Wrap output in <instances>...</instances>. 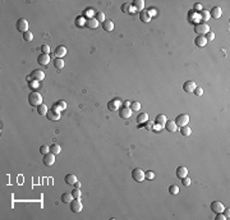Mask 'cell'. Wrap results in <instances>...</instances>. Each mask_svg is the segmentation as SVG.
Instances as JSON below:
<instances>
[{
	"instance_id": "49",
	"label": "cell",
	"mask_w": 230,
	"mask_h": 220,
	"mask_svg": "<svg viewBox=\"0 0 230 220\" xmlns=\"http://www.w3.org/2000/svg\"><path fill=\"white\" fill-rule=\"evenodd\" d=\"M182 183L184 184V186H189V184H190V179L188 178V175L184 177V178H182Z\"/></svg>"
},
{
	"instance_id": "19",
	"label": "cell",
	"mask_w": 230,
	"mask_h": 220,
	"mask_svg": "<svg viewBox=\"0 0 230 220\" xmlns=\"http://www.w3.org/2000/svg\"><path fill=\"white\" fill-rule=\"evenodd\" d=\"M86 26H87L88 28H91V30H95V28L99 27V22H97V19H96L95 17H92V18H87Z\"/></svg>"
},
{
	"instance_id": "23",
	"label": "cell",
	"mask_w": 230,
	"mask_h": 220,
	"mask_svg": "<svg viewBox=\"0 0 230 220\" xmlns=\"http://www.w3.org/2000/svg\"><path fill=\"white\" fill-rule=\"evenodd\" d=\"M166 115H164V114H158V115H156V118H155V123L156 124H160L161 127H165V123H166Z\"/></svg>"
},
{
	"instance_id": "6",
	"label": "cell",
	"mask_w": 230,
	"mask_h": 220,
	"mask_svg": "<svg viewBox=\"0 0 230 220\" xmlns=\"http://www.w3.org/2000/svg\"><path fill=\"white\" fill-rule=\"evenodd\" d=\"M83 209V203L81 202L79 198H73L72 202H70V210L73 212H81Z\"/></svg>"
},
{
	"instance_id": "34",
	"label": "cell",
	"mask_w": 230,
	"mask_h": 220,
	"mask_svg": "<svg viewBox=\"0 0 230 220\" xmlns=\"http://www.w3.org/2000/svg\"><path fill=\"white\" fill-rule=\"evenodd\" d=\"M87 19H85V17H77L76 19V24L78 26V27H83V26L86 24Z\"/></svg>"
},
{
	"instance_id": "26",
	"label": "cell",
	"mask_w": 230,
	"mask_h": 220,
	"mask_svg": "<svg viewBox=\"0 0 230 220\" xmlns=\"http://www.w3.org/2000/svg\"><path fill=\"white\" fill-rule=\"evenodd\" d=\"M73 200V196H72V192H64L61 195V201L64 203H70Z\"/></svg>"
},
{
	"instance_id": "3",
	"label": "cell",
	"mask_w": 230,
	"mask_h": 220,
	"mask_svg": "<svg viewBox=\"0 0 230 220\" xmlns=\"http://www.w3.org/2000/svg\"><path fill=\"white\" fill-rule=\"evenodd\" d=\"M132 178H133L135 182H138V183L143 182V180L146 179L145 171L142 170V169H139V168H135V169L132 170Z\"/></svg>"
},
{
	"instance_id": "27",
	"label": "cell",
	"mask_w": 230,
	"mask_h": 220,
	"mask_svg": "<svg viewBox=\"0 0 230 220\" xmlns=\"http://www.w3.org/2000/svg\"><path fill=\"white\" fill-rule=\"evenodd\" d=\"M53 63L56 69H63L64 68V59H61V58H55V59H53Z\"/></svg>"
},
{
	"instance_id": "39",
	"label": "cell",
	"mask_w": 230,
	"mask_h": 220,
	"mask_svg": "<svg viewBox=\"0 0 230 220\" xmlns=\"http://www.w3.org/2000/svg\"><path fill=\"white\" fill-rule=\"evenodd\" d=\"M72 196L73 198H81V196H82V192H81L79 188H74L72 191Z\"/></svg>"
},
{
	"instance_id": "14",
	"label": "cell",
	"mask_w": 230,
	"mask_h": 220,
	"mask_svg": "<svg viewBox=\"0 0 230 220\" xmlns=\"http://www.w3.org/2000/svg\"><path fill=\"white\" fill-rule=\"evenodd\" d=\"M51 58L49 54H41L40 56L37 58V63L40 64V65H47L49 63H50Z\"/></svg>"
},
{
	"instance_id": "50",
	"label": "cell",
	"mask_w": 230,
	"mask_h": 220,
	"mask_svg": "<svg viewBox=\"0 0 230 220\" xmlns=\"http://www.w3.org/2000/svg\"><path fill=\"white\" fill-rule=\"evenodd\" d=\"M216 220H226V218H225V215L222 214V212H219V214H216V218H215Z\"/></svg>"
},
{
	"instance_id": "8",
	"label": "cell",
	"mask_w": 230,
	"mask_h": 220,
	"mask_svg": "<svg viewBox=\"0 0 230 220\" xmlns=\"http://www.w3.org/2000/svg\"><path fill=\"white\" fill-rule=\"evenodd\" d=\"M211 211L212 212H215V214H219V212H222L224 211V205H222V202H220V201H213V202H211Z\"/></svg>"
},
{
	"instance_id": "29",
	"label": "cell",
	"mask_w": 230,
	"mask_h": 220,
	"mask_svg": "<svg viewBox=\"0 0 230 220\" xmlns=\"http://www.w3.org/2000/svg\"><path fill=\"white\" fill-rule=\"evenodd\" d=\"M50 152H51V154H54V155L60 154V152H61V147H60V145H58V143H53V145L50 146Z\"/></svg>"
},
{
	"instance_id": "17",
	"label": "cell",
	"mask_w": 230,
	"mask_h": 220,
	"mask_svg": "<svg viewBox=\"0 0 230 220\" xmlns=\"http://www.w3.org/2000/svg\"><path fill=\"white\" fill-rule=\"evenodd\" d=\"M53 109L54 110H56V111H63V110H65L67 109V102L65 101H63V100H59L58 102H55V104L53 105Z\"/></svg>"
},
{
	"instance_id": "20",
	"label": "cell",
	"mask_w": 230,
	"mask_h": 220,
	"mask_svg": "<svg viewBox=\"0 0 230 220\" xmlns=\"http://www.w3.org/2000/svg\"><path fill=\"white\" fill-rule=\"evenodd\" d=\"M139 19H141L143 23H148V22L151 21V15L148 14V12L146 10V9H143V10L139 13Z\"/></svg>"
},
{
	"instance_id": "43",
	"label": "cell",
	"mask_w": 230,
	"mask_h": 220,
	"mask_svg": "<svg viewBox=\"0 0 230 220\" xmlns=\"http://www.w3.org/2000/svg\"><path fill=\"white\" fill-rule=\"evenodd\" d=\"M205 37H206L207 42H208V41H212L213 38H215V33H213V32H207V33L205 35Z\"/></svg>"
},
{
	"instance_id": "33",
	"label": "cell",
	"mask_w": 230,
	"mask_h": 220,
	"mask_svg": "<svg viewBox=\"0 0 230 220\" xmlns=\"http://www.w3.org/2000/svg\"><path fill=\"white\" fill-rule=\"evenodd\" d=\"M180 133H182L183 136H190L192 129L188 127V125H184V127H180Z\"/></svg>"
},
{
	"instance_id": "4",
	"label": "cell",
	"mask_w": 230,
	"mask_h": 220,
	"mask_svg": "<svg viewBox=\"0 0 230 220\" xmlns=\"http://www.w3.org/2000/svg\"><path fill=\"white\" fill-rule=\"evenodd\" d=\"M178 127H184V125H188V123H189V115L188 114H179L175 118V120Z\"/></svg>"
},
{
	"instance_id": "36",
	"label": "cell",
	"mask_w": 230,
	"mask_h": 220,
	"mask_svg": "<svg viewBox=\"0 0 230 220\" xmlns=\"http://www.w3.org/2000/svg\"><path fill=\"white\" fill-rule=\"evenodd\" d=\"M169 192L171 195H178V193H179V187H178L176 184H171L169 187Z\"/></svg>"
},
{
	"instance_id": "1",
	"label": "cell",
	"mask_w": 230,
	"mask_h": 220,
	"mask_svg": "<svg viewBox=\"0 0 230 220\" xmlns=\"http://www.w3.org/2000/svg\"><path fill=\"white\" fill-rule=\"evenodd\" d=\"M28 102H30L31 106L41 105L42 104V96H41V93L37 91H32L30 95H28Z\"/></svg>"
},
{
	"instance_id": "31",
	"label": "cell",
	"mask_w": 230,
	"mask_h": 220,
	"mask_svg": "<svg viewBox=\"0 0 230 220\" xmlns=\"http://www.w3.org/2000/svg\"><path fill=\"white\" fill-rule=\"evenodd\" d=\"M133 5L135 6V10H143L145 8V1L143 0H134L133 1Z\"/></svg>"
},
{
	"instance_id": "2",
	"label": "cell",
	"mask_w": 230,
	"mask_h": 220,
	"mask_svg": "<svg viewBox=\"0 0 230 220\" xmlns=\"http://www.w3.org/2000/svg\"><path fill=\"white\" fill-rule=\"evenodd\" d=\"M194 32H196L198 36H205L207 32H210V27L207 23H197L196 27H194Z\"/></svg>"
},
{
	"instance_id": "12",
	"label": "cell",
	"mask_w": 230,
	"mask_h": 220,
	"mask_svg": "<svg viewBox=\"0 0 230 220\" xmlns=\"http://www.w3.org/2000/svg\"><path fill=\"white\" fill-rule=\"evenodd\" d=\"M132 110L131 108H120L119 109V116H120L122 119H128L132 116Z\"/></svg>"
},
{
	"instance_id": "22",
	"label": "cell",
	"mask_w": 230,
	"mask_h": 220,
	"mask_svg": "<svg viewBox=\"0 0 230 220\" xmlns=\"http://www.w3.org/2000/svg\"><path fill=\"white\" fill-rule=\"evenodd\" d=\"M102 28L108 32H111L114 30V22L110 21V19H105V22L102 23Z\"/></svg>"
},
{
	"instance_id": "16",
	"label": "cell",
	"mask_w": 230,
	"mask_h": 220,
	"mask_svg": "<svg viewBox=\"0 0 230 220\" xmlns=\"http://www.w3.org/2000/svg\"><path fill=\"white\" fill-rule=\"evenodd\" d=\"M54 54H55V56H56V58H61V59H63V58L65 56V54H67V47L63 46V45H59V46L55 49Z\"/></svg>"
},
{
	"instance_id": "42",
	"label": "cell",
	"mask_w": 230,
	"mask_h": 220,
	"mask_svg": "<svg viewBox=\"0 0 230 220\" xmlns=\"http://www.w3.org/2000/svg\"><path fill=\"white\" fill-rule=\"evenodd\" d=\"M193 93H194L196 96H202V95H203V88H202V87H198V86H197L196 90L193 91Z\"/></svg>"
},
{
	"instance_id": "38",
	"label": "cell",
	"mask_w": 230,
	"mask_h": 220,
	"mask_svg": "<svg viewBox=\"0 0 230 220\" xmlns=\"http://www.w3.org/2000/svg\"><path fill=\"white\" fill-rule=\"evenodd\" d=\"M23 40H24V41H31V40H33V33H32V32H30V31L24 32V33H23Z\"/></svg>"
},
{
	"instance_id": "7",
	"label": "cell",
	"mask_w": 230,
	"mask_h": 220,
	"mask_svg": "<svg viewBox=\"0 0 230 220\" xmlns=\"http://www.w3.org/2000/svg\"><path fill=\"white\" fill-rule=\"evenodd\" d=\"M120 105H122L120 100H119V99H113V100H110V101L108 102V109L110 110V111H115V110L120 109Z\"/></svg>"
},
{
	"instance_id": "35",
	"label": "cell",
	"mask_w": 230,
	"mask_h": 220,
	"mask_svg": "<svg viewBox=\"0 0 230 220\" xmlns=\"http://www.w3.org/2000/svg\"><path fill=\"white\" fill-rule=\"evenodd\" d=\"M129 108H131L132 111H138V110L141 109V104H139L138 101H133V102H131V106H129Z\"/></svg>"
},
{
	"instance_id": "52",
	"label": "cell",
	"mask_w": 230,
	"mask_h": 220,
	"mask_svg": "<svg viewBox=\"0 0 230 220\" xmlns=\"http://www.w3.org/2000/svg\"><path fill=\"white\" fill-rule=\"evenodd\" d=\"M222 214L225 215V218H226V219H229V216H230V209H224Z\"/></svg>"
},
{
	"instance_id": "48",
	"label": "cell",
	"mask_w": 230,
	"mask_h": 220,
	"mask_svg": "<svg viewBox=\"0 0 230 220\" xmlns=\"http://www.w3.org/2000/svg\"><path fill=\"white\" fill-rule=\"evenodd\" d=\"M154 124H155V123L147 120V122L145 123V128H147V129H150V131H152V128H154Z\"/></svg>"
},
{
	"instance_id": "51",
	"label": "cell",
	"mask_w": 230,
	"mask_h": 220,
	"mask_svg": "<svg viewBox=\"0 0 230 220\" xmlns=\"http://www.w3.org/2000/svg\"><path fill=\"white\" fill-rule=\"evenodd\" d=\"M193 8H194V10H196V12H197V10H198V12H202V5H201L199 3H198V4H197V3H196Z\"/></svg>"
},
{
	"instance_id": "11",
	"label": "cell",
	"mask_w": 230,
	"mask_h": 220,
	"mask_svg": "<svg viewBox=\"0 0 230 220\" xmlns=\"http://www.w3.org/2000/svg\"><path fill=\"white\" fill-rule=\"evenodd\" d=\"M44 164L47 165V166H51V165H54L55 163V155L51 154V152H47L46 155H44Z\"/></svg>"
},
{
	"instance_id": "41",
	"label": "cell",
	"mask_w": 230,
	"mask_h": 220,
	"mask_svg": "<svg viewBox=\"0 0 230 220\" xmlns=\"http://www.w3.org/2000/svg\"><path fill=\"white\" fill-rule=\"evenodd\" d=\"M40 152L42 155H46L47 152H50V147H49L47 145H42V146L40 147Z\"/></svg>"
},
{
	"instance_id": "55",
	"label": "cell",
	"mask_w": 230,
	"mask_h": 220,
	"mask_svg": "<svg viewBox=\"0 0 230 220\" xmlns=\"http://www.w3.org/2000/svg\"><path fill=\"white\" fill-rule=\"evenodd\" d=\"M122 105H123V108H129V106H131V102L124 101V102H122Z\"/></svg>"
},
{
	"instance_id": "24",
	"label": "cell",
	"mask_w": 230,
	"mask_h": 220,
	"mask_svg": "<svg viewBox=\"0 0 230 220\" xmlns=\"http://www.w3.org/2000/svg\"><path fill=\"white\" fill-rule=\"evenodd\" d=\"M194 44H196L198 47H203V46L207 45V40H206L205 36H197V38L194 40Z\"/></svg>"
},
{
	"instance_id": "30",
	"label": "cell",
	"mask_w": 230,
	"mask_h": 220,
	"mask_svg": "<svg viewBox=\"0 0 230 220\" xmlns=\"http://www.w3.org/2000/svg\"><path fill=\"white\" fill-rule=\"evenodd\" d=\"M47 111H49V109H47V106L45 105L44 102H42L41 105H38V106H37V113H38L40 115H46V114H47Z\"/></svg>"
},
{
	"instance_id": "15",
	"label": "cell",
	"mask_w": 230,
	"mask_h": 220,
	"mask_svg": "<svg viewBox=\"0 0 230 220\" xmlns=\"http://www.w3.org/2000/svg\"><path fill=\"white\" fill-rule=\"evenodd\" d=\"M196 87H197V85H196L194 81H187V82L183 85V90L186 92H193L194 90H196Z\"/></svg>"
},
{
	"instance_id": "18",
	"label": "cell",
	"mask_w": 230,
	"mask_h": 220,
	"mask_svg": "<svg viewBox=\"0 0 230 220\" xmlns=\"http://www.w3.org/2000/svg\"><path fill=\"white\" fill-rule=\"evenodd\" d=\"M165 128H166V131H169V132H176L178 131V125L174 120H166V123H165Z\"/></svg>"
},
{
	"instance_id": "13",
	"label": "cell",
	"mask_w": 230,
	"mask_h": 220,
	"mask_svg": "<svg viewBox=\"0 0 230 220\" xmlns=\"http://www.w3.org/2000/svg\"><path fill=\"white\" fill-rule=\"evenodd\" d=\"M208 13H210V17L213 18V19H219L222 15V10H221L220 6H213V8L211 9V12H208Z\"/></svg>"
},
{
	"instance_id": "28",
	"label": "cell",
	"mask_w": 230,
	"mask_h": 220,
	"mask_svg": "<svg viewBox=\"0 0 230 220\" xmlns=\"http://www.w3.org/2000/svg\"><path fill=\"white\" fill-rule=\"evenodd\" d=\"M147 120H148V114H147V113H141V114H138V116H137V123H138V124H145Z\"/></svg>"
},
{
	"instance_id": "44",
	"label": "cell",
	"mask_w": 230,
	"mask_h": 220,
	"mask_svg": "<svg viewBox=\"0 0 230 220\" xmlns=\"http://www.w3.org/2000/svg\"><path fill=\"white\" fill-rule=\"evenodd\" d=\"M41 51H42V54H50V46L49 45H42L41 46Z\"/></svg>"
},
{
	"instance_id": "25",
	"label": "cell",
	"mask_w": 230,
	"mask_h": 220,
	"mask_svg": "<svg viewBox=\"0 0 230 220\" xmlns=\"http://www.w3.org/2000/svg\"><path fill=\"white\" fill-rule=\"evenodd\" d=\"M64 182H65L67 184H72V186H74L77 182V177L74 175V174H67L65 178H64Z\"/></svg>"
},
{
	"instance_id": "47",
	"label": "cell",
	"mask_w": 230,
	"mask_h": 220,
	"mask_svg": "<svg viewBox=\"0 0 230 220\" xmlns=\"http://www.w3.org/2000/svg\"><path fill=\"white\" fill-rule=\"evenodd\" d=\"M92 13H93L92 8H88V9H87V10H85V12H83V17H85V15H86V17H88V18H92V17H91V15H92Z\"/></svg>"
},
{
	"instance_id": "57",
	"label": "cell",
	"mask_w": 230,
	"mask_h": 220,
	"mask_svg": "<svg viewBox=\"0 0 230 220\" xmlns=\"http://www.w3.org/2000/svg\"><path fill=\"white\" fill-rule=\"evenodd\" d=\"M31 81H32V77L28 76V77H27V82H31Z\"/></svg>"
},
{
	"instance_id": "32",
	"label": "cell",
	"mask_w": 230,
	"mask_h": 220,
	"mask_svg": "<svg viewBox=\"0 0 230 220\" xmlns=\"http://www.w3.org/2000/svg\"><path fill=\"white\" fill-rule=\"evenodd\" d=\"M95 18L97 19V22H99V23H100V22H102V23H104V22H105V13H104V12H97L96 13V14H95Z\"/></svg>"
},
{
	"instance_id": "21",
	"label": "cell",
	"mask_w": 230,
	"mask_h": 220,
	"mask_svg": "<svg viewBox=\"0 0 230 220\" xmlns=\"http://www.w3.org/2000/svg\"><path fill=\"white\" fill-rule=\"evenodd\" d=\"M188 175V169L186 166H178L176 168V177L178 178H184V177H187Z\"/></svg>"
},
{
	"instance_id": "46",
	"label": "cell",
	"mask_w": 230,
	"mask_h": 220,
	"mask_svg": "<svg viewBox=\"0 0 230 220\" xmlns=\"http://www.w3.org/2000/svg\"><path fill=\"white\" fill-rule=\"evenodd\" d=\"M129 8H131V3H124L122 5V12H129Z\"/></svg>"
},
{
	"instance_id": "54",
	"label": "cell",
	"mask_w": 230,
	"mask_h": 220,
	"mask_svg": "<svg viewBox=\"0 0 230 220\" xmlns=\"http://www.w3.org/2000/svg\"><path fill=\"white\" fill-rule=\"evenodd\" d=\"M147 12H148V14L151 15V18L154 17V15H156V10H155V8H151L150 10H147Z\"/></svg>"
},
{
	"instance_id": "45",
	"label": "cell",
	"mask_w": 230,
	"mask_h": 220,
	"mask_svg": "<svg viewBox=\"0 0 230 220\" xmlns=\"http://www.w3.org/2000/svg\"><path fill=\"white\" fill-rule=\"evenodd\" d=\"M28 86H30L31 88H38V81L32 79L31 82H28Z\"/></svg>"
},
{
	"instance_id": "40",
	"label": "cell",
	"mask_w": 230,
	"mask_h": 220,
	"mask_svg": "<svg viewBox=\"0 0 230 220\" xmlns=\"http://www.w3.org/2000/svg\"><path fill=\"white\" fill-rule=\"evenodd\" d=\"M145 177H146V179H148V180H152L155 178V173L152 170H147L145 173Z\"/></svg>"
},
{
	"instance_id": "10",
	"label": "cell",
	"mask_w": 230,
	"mask_h": 220,
	"mask_svg": "<svg viewBox=\"0 0 230 220\" xmlns=\"http://www.w3.org/2000/svg\"><path fill=\"white\" fill-rule=\"evenodd\" d=\"M46 116H47L49 120L56 122V120H59V119H60V113L56 111V110H54V109H51V110H49V111H47Z\"/></svg>"
},
{
	"instance_id": "9",
	"label": "cell",
	"mask_w": 230,
	"mask_h": 220,
	"mask_svg": "<svg viewBox=\"0 0 230 220\" xmlns=\"http://www.w3.org/2000/svg\"><path fill=\"white\" fill-rule=\"evenodd\" d=\"M31 77H32V79L38 81V82H40V81L45 79V73L42 72V70H40V69H35V70H32Z\"/></svg>"
},
{
	"instance_id": "37",
	"label": "cell",
	"mask_w": 230,
	"mask_h": 220,
	"mask_svg": "<svg viewBox=\"0 0 230 220\" xmlns=\"http://www.w3.org/2000/svg\"><path fill=\"white\" fill-rule=\"evenodd\" d=\"M199 18L202 19V21H208V19H211V17H210V13L208 12H206V10H202L201 12V15H199Z\"/></svg>"
},
{
	"instance_id": "56",
	"label": "cell",
	"mask_w": 230,
	"mask_h": 220,
	"mask_svg": "<svg viewBox=\"0 0 230 220\" xmlns=\"http://www.w3.org/2000/svg\"><path fill=\"white\" fill-rule=\"evenodd\" d=\"M74 186H76V188H81V183L78 182V180L76 182V184H74Z\"/></svg>"
},
{
	"instance_id": "53",
	"label": "cell",
	"mask_w": 230,
	"mask_h": 220,
	"mask_svg": "<svg viewBox=\"0 0 230 220\" xmlns=\"http://www.w3.org/2000/svg\"><path fill=\"white\" fill-rule=\"evenodd\" d=\"M164 127H161L160 124H156V123H155L154 124V128H152V131H160V129H163Z\"/></svg>"
},
{
	"instance_id": "5",
	"label": "cell",
	"mask_w": 230,
	"mask_h": 220,
	"mask_svg": "<svg viewBox=\"0 0 230 220\" xmlns=\"http://www.w3.org/2000/svg\"><path fill=\"white\" fill-rule=\"evenodd\" d=\"M15 27H17V30L19 32H22V33H24V32L28 31V22L26 18H19L17 21V24H15Z\"/></svg>"
}]
</instances>
